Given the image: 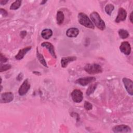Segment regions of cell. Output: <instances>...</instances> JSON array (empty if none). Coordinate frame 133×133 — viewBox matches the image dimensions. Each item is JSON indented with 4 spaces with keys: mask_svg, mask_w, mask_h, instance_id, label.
Here are the masks:
<instances>
[{
    "mask_svg": "<svg viewBox=\"0 0 133 133\" xmlns=\"http://www.w3.org/2000/svg\"><path fill=\"white\" fill-rule=\"evenodd\" d=\"M52 31L50 29H45L41 32L42 37L45 39L50 38L52 35Z\"/></svg>",
    "mask_w": 133,
    "mask_h": 133,
    "instance_id": "2e32d148",
    "label": "cell"
},
{
    "mask_svg": "<svg viewBox=\"0 0 133 133\" xmlns=\"http://www.w3.org/2000/svg\"><path fill=\"white\" fill-rule=\"evenodd\" d=\"M33 73H34V74H35V75H40L41 74V73L40 72H37V71H34V72H33Z\"/></svg>",
    "mask_w": 133,
    "mask_h": 133,
    "instance_id": "4dcf8cb0",
    "label": "cell"
},
{
    "mask_svg": "<svg viewBox=\"0 0 133 133\" xmlns=\"http://www.w3.org/2000/svg\"><path fill=\"white\" fill-rule=\"evenodd\" d=\"M47 2V1H42L41 3V5H44Z\"/></svg>",
    "mask_w": 133,
    "mask_h": 133,
    "instance_id": "1f68e13d",
    "label": "cell"
},
{
    "mask_svg": "<svg viewBox=\"0 0 133 133\" xmlns=\"http://www.w3.org/2000/svg\"><path fill=\"white\" fill-rule=\"evenodd\" d=\"M26 32L25 31H23L20 32V35L22 38H23L26 35Z\"/></svg>",
    "mask_w": 133,
    "mask_h": 133,
    "instance_id": "f1b7e54d",
    "label": "cell"
},
{
    "mask_svg": "<svg viewBox=\"0 0 133 133\" xmlns=\"http://www.w3.org/2000/svg\"><path fill=\"white\" fill-rule=\"evenodd\" d=\"M84 107L85 110L89 111L92 109V105L91 103H90L88 101H85L84 104Z\"/></svg>",
    "mask_w": 133,
    "mask_h": 133,
    "instance_id": "cb8c5ba5",
    "label": "cell"
},
{
    "mask_svg": "<svg viewBox=\"0 0 133 133\" xmlns=\"http://www.w3.org/2000/svg\"><path fill=\"white\" fill-rule=\"evenodd\" d=\"M14 98V94L11 92H3L1 95V103H9L11 102Z\"/></svg>",
    "mask_w": 133,
    "mask_h": 133,
    "instance_id": "9c48e42d",
    "label": "cell"
},
{
    "mask_svg": "<svg viewBox=\"0 0 133 133\" xmlns=\"http://www.w3.org/2000/svg\"><path fill=\"white\" fill-rule=\"evenodd\" d=\"M129 20L131 23H132V11L131 12L129 16Z\"/></svg>",
    "mask_w": 133,
    "mask_h": 133,
    "instance_id": "f546056e",
    "label": "cell"
},
{
    "mask_svg": "<svg viewBox=\"0 0 133 133\" xmlns=\"http://www.w3.org/2000/svg\"><path fill=\"white\" fill-rule=\"evenodd\" d=\"M23 77V75L22 73H20L18 75V76H17L16 79H17V80H18V81H21V80L22 79Z\"/></svg>",
    "mask_w": 133,
    "mask_h": 133,
    "instance_id": "4316f807",
    "label": "cell"
},
{
    "mask_svg": "<svg viewBox=\"0 0 133 133\" xmlns=\"http://www.w3.org/2000/svg\"><path fill=\"white\" fill-rule=\"evenodd\" d=\"M8 2V0H1V1H0V4L2 5H6Z\"/></svg>",
    "mask_w": 133,
    "mask_h": 133,
    "instance_id": "83f0119b",
    "label": "cell"
},
{
    "mask_svg": "<svg viewBox=\"0 0 133 133\" xmlns=\"http://www.w3.org/2000/svg\"><path fill=\"white\" fill-rule=\"evenodd\" d=\"M79 34V30L76 28H71L66 31V35L69 37H76Z\"/></svg>",
    "mask_w": 133,
    "mask_h": 133,
    "instance_id": "9a60e30c",
    "label": "cell"
},
{
    "mask_svg": "<svg viewBox=\"0 0 133 133\" xmlns=\"http://www.w3.org/2000/svg\"><path fill=\"white\" fill-rule=\"evenodd\" d=\"M90 18L96 26L100 30H104L105 29V23L101 19L100 16L97 11H93L90 14Z\"/></svg>",
    "mask_w": 133,
    "mask_h": 133,
    "instance_id": "6da1fadb",
    "label": "cell"
},
{
    "mask_svg": "<svg viewBox=\"0 0 133 133\" xmlns=\"http://www.w3.org/2000/svg\"><path fill=\"white\" fill-rule=\"evenodd\" d=\"M30 84L28 79H26L23 81L18 90V94L20 96H23L25 95L30 88Z\"/></svg>",
    "mask_w": 133,
    "mask_h": 133,
    "instance_id": "52a82bcc",
    "label": "cell"
},
{
    "mask_svg": "<svg viewBox=\"0 0 133 133\" xmlns=\"http://www.w3.org/2000/svg\"><path fill=\"white\" fill-rule=\"evenodd\" d=\"M77 17L78 22L80 24L87 28H89L91 29H95V26L93 23L86 14L84 12H81L78 14Z\"/></svg>",
    "mask_w": 133,
    "mask_h": 133,
    "instance_id": "7a4b0ae2",
    "label": "cell"
},
{
    "mask_svg": "<svg viewBox=\"0 0 133 133\" xmlns=\"http://www.w3.org/2000/svg\"><path fill=\"white\" fill-rule=\"evenodd\" d=\"M96 80V77L94 76H87L84 77H81L75 81V83L79 84L81 86H85L89 84L92 83Z\"/></svg>",
    "mask_w": 133,
    "mask_h": 133,
    "instance_id": "277c9868",
    "label": "cell"
},
{
    "mask_svg": "<svg viewBox=\"0 0 133 133\" xmlns=\"http://www.w3.org/2000/svg\"><path fill=\"white\" fill-rule=\"evenodd\" d=\"M8 61V59L3 55V54L1 53L0 55V62H1V64L2 63H4L5 62H6Z\"/></svg>",
    "mask_w": 133,
    "mask_h": 133,
    "instance_id": "d4e9b609",
    "label": "cell"
},
{
    "mask_svg": "<svg viewBox=\"0 0 133 133\" xmlns=\"http://www.w3.org/2000/svg\"><path fill=\"white\" fill-rule=\"evenodd\" d=\"M127 17V12L125 9L123 8H119L118 10L117 15L115 20V22L119 23L121 21H124L125 20Z\"/></svg>",
    "mask_w": 133,
    "mask_h": 133,
    "instance_id": "8fae6325",
    "label": "cell"
},
{
    "mask_svg": "<svg viewBox=\"0 0 133 133\" xmlns=\"http://www.w3.org/2000/svg\"><path fill=\"white\" fill-rule=\"evenodd\" d=\"M31 47L29 46V47H26L20 49L18 52L17 53V54L15 56V59L17 60H20L24 58V56L26 55V54L28 51H29L31 50Z\"/></svg>",
    "mask_w": 133,
    "mask_h": 133,
    "instance_id": "4fadbf2b",
    "label": "cell"
},
{
    "mask_svg": "<svg viewBox=\"0 0 133 133\" xmlns=\"http://www.w3.org/2000/svg\"><path fill=\"white\" fill-rule=\"evenodd\" d=\"M114 9V6L113 5L111 4H107L104 7V11L108 15H111L112 11Z\"/></svg>",
    "mask_w": 133,
    "mask_h": 133,
    "instance_id": "7402d4cb",
    "label": "cell"
},
{
    "mask_svg": "<svg viewBox=\"0 0 133 133\" xmlns=\"http://www.w3.org/2000/svg\"><path fill=\"white\" fill-rule=\"evenodd\" d=\"M84 70L89 74H96L102 72V68L98 64L87 63L84 66Z\"/></svg>",
    "mask_w": 133,
    "mask_h": 133,
    "instance_id": "3957f363",
    "label": "cell"
},
{
    "mask_svg": "<svg viewBox=\"0 0 133 133\" xmlns=\"http://www.w3.org/2000/svg\"><path fill=\"white\" fill-rule=\"evenodd\" d=\"M11 66L9 64H1L0 67V71L1 72H3L4 71H6L7 70H9L11 69Z\"/></svg>",
    "mask_w": 133,
    "mask_h": 133,
    "instance_id": "603a6c76",
    "label": "cell"
},
{
    "mask_svg": "<svg viewBox=\"0 0 133 133\" xmlns=\"http://www.w3.org/2000/svg\"><path fill=\"white\" fill-rule=\"evenodd\" d=\"M0 13H1V15L2 16H3V17H6L8 15L7 11L6 10H5V9H4L3 8H1L0 9Z\"/></svg>",
    "mask_w": 133,
    "mask_h": 133,
    "instance_id": "484cf974",
    "label": "cell"
},
{
    "mask_svg": "<svg viewBox=\"0 0 133 133\" xmlns=\"http://www.w3.org/2000/svg\"><path fill=\"white\" fill-rule=\"evenodd\" d=\"M41 46L43 47L46 48L53 58H54L55 59L57 58V56H56L54 46H53V45L51 43L47 42H45L41 44Z\"/></svg>",
    "mask_w": 133,
    "mask_h": 133,
    "instance_id": "7c38bea8",
    "label": "cell"
},
{
    "mask_svg": "<svg viewBox=\"0 0 133 133\" xmlns=\"http://www.w3.org/2000/svg\"><path fill=\"white\" fill-rule=\"evenodd\" d=\"M76 57L75 56H68L62 57L61 59V65L62 68H66L68 64L71 62L75 61Z\"/></svg>",
    "mask_w": 133,
    "mask_h": 133,
    "instance_id": "5bb4252c",
    "label": "cell"
},
{
    "mask_svg": "<svg viewBox=\"0 0 133 133\" xmlns=\"http://www.w3.org/2000/svg\"><path fill=\"white\" fill-rule=\"evenodd\" d=\"M97 85H98V83H93L91 85H90L86 90V95L89 96L91 94H92L96 89Z\"/></svg>",
    "mask_w": 133,
    "mask_h": 133,
    "instance_id": "d6986e66",
    "label": "cell"
},
{
    "mask_svg": "<svg viewBox=\"0 0 133 133\" xmlns=\"http://www.w3.org/2000/svg\"><path fill=\"white\" fill-rule=\"evenodd\" d=\"M118 34L119 37L122 39L127 38L129 36V33L126 30L121 29L118 31Z\"/></svg>",
    "mask_w": 133,
    "mask_h": 133,
    "instance_id": "ffe728a7",
    "label": "cell"
},
{
    "mask_svg": "<svg viewBox=\"0 0 133 133\" xmlns=\"http://www.w3.org/2000/svg\"><path fill=\"white\" fill-rule=\"evenodd\" d=\"M36 57L37 58V59L38 60V61H39V62L43 65L46 68H48V66H47V63L46 62V60L45 59V58H44L43 55H42L39 52V51L38 50V49L37 48V50H36Z\"/></svg>",
    "mask_w": 133,
    "mask_h": 133,
    "instance_id": "ac0fdd59",
    "label": "cell"
},
{
    "mask_svg": "<svg viewBox=\"0 0 133 133\" xmlns=\"http://www.w3.org/2000/svg\"><path fill=\"white\" fill-rule=\"evenodd\" d=\"M21 1H19V0H17V1H15L14 2H13L10 6V10H17L18 9L21 5Z\"/></svg>",
    "mask_w": 133,
    "mask_h": 133,
    "instance_id": "44dd1931",
    "label": "cell"
},
{
    "mask_svg": "<svg viewBox=\"0 0 133 133\" xmlns=\"http://www.w3.org/2000/svg\"><path fill=\"white\" fill-rule=\"evenodd\" d=\"M71 97L74 102L80 103L83 99V94L80 89H75L72 91Z\"/></svg>",
    "mask_w": 133,
    "mask_h": 133,
    "instance_id": "5b68a950",
    "label": "cell"
},
{
    "mask_svg": "<svg viewBox=\"0 0 133 133\" xmlns=\"http://www.w3.org/2000/svg\"><path fill=\"white\" fill-rule=\"evenodd\" d=\"M112 130L114 132H130L131 131V128L126 125L122 124L116 125L112 128Z\"/></svg>",
    "mask_w": 133,
    "mask_h": 133,
    "instance_id": "ba28073f",
    "label": "cell"
},
{
    "mask_svg": "<svg viewBox=\"0 0 133 133\" xmlns=\"http://www.w3.org/2000/svg\"><path fill=\"white\" fill-rule=\"evenodd\" d=\"M122 82L124 85V87L127 90V92L130 96L133 95V82L131 79L127 78L124 77L122 79Z\"/></svg>",
    "mask_w": 133,
    "mask_h": 133,
    "instance_id": "8992f818",
    "label": "cell"
},
{
    "mask_svg": "<svg viewBox=\"0 0 133 133\" xmlns=\"http://www.w3.org/2000/svg\"><path fill=\"white\" fill-rule=\"evenodd\" d=\"M120 51L125 55H129L131 52V46L130 44L127 42H123L119 46Z\"/></svg>",
    "mask_w": 133,
    "mask_h": 133,
    "instance_id": "30bf717a",
    "label": "cell"
},
{
    "mask_svg": "<svg viewBox=\"0 0 133 133\" xmlns=\"http://www.w3.org/2000/svg\"><path fill=\"white\" fill-rule=\"evenodd\" d=\"M57 23L58 25H61L64 20V15L62 11H58L56 15Z\"/></svg>",
    "mask_w": 133,
    "mask_h": 133,
    "instance_id": "e0dca14e",
    "label": "cell"
}]
</instances>
